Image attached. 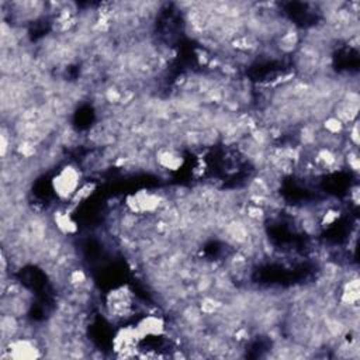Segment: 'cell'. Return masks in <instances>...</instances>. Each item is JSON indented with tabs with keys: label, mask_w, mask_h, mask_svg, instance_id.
<instances>
[{
	"label": "cell",
	"mask_w": 360,
	"mask_h": 360,
	"mask_svg": "<svg viewBox=\"0 0 360 360\" xmlns=\"http://www.w3.org/2000/svg\"><path fill=\"white\" fill-rule=\"evenodd\" d=\"M80 179H82V174L76 166L68 165L62 167L58 172V174L52 179L55 194H58V197L62 200L73 198L79 191V188L82 187Z\"/></svg>",
	"instance_id": "1"
}]
</instances>
